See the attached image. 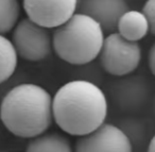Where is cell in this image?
Masks as SVG:
<instances>
[{
    "mask_svg": "<svg viewBox=\"0 0 155 152\" xmlns=\"http://www.w3.org/2000/svg\"><path fill=\"white\" fill-rule=\"evenodd\" d=\"M79 7L80 12L97 20L107 33L116 31L119 18L130 9L127 0H82Z\"/></svg>",
    "mask_w": 155,
    "mask_h": 152,
    "instance_id": "obj_8",
    "label": "cell"
},
{
    "mask_svg": "<svg viewBox=\"0 0 155 152\" xmlns=\"http://www.w3.org/2000/svg\"><path fill=\"white\" fill-rule=\"evenodd\" d=\"M141 11L148 18L150 33L155 36V0H146Z\"/></svg>",
    "mask_w": 155,
    "mask_h": 152,
    "instance_id": "obj_14",
    "label": "cell"
},
{
    "mask_svg": "<svg viewBox=\"0 0 155 152\" xmlns=\"http://www.w3.org/2000/svg\"><path fill=\"white\" fill-rule=\"evenodd\" d=\"M105 32L93 17L75 12L54 29L52 47L55 54L71 65H86L99 56Z\"/></svg>",
    "mask_w": 155,
    "mask_h": 152,
    "instance_id": "obj_3",
    "label": "cell"
},
{
    "mask_svg": "<svg viewBox=\"0 0 155 152\" xmlns=\"http://www.w3.org/2000/svg\"><path fill=\"white\" fill-rule=\"evenodd\" d=\"M0 119L10 133L20 138L43 134L53 122L52 95L38 84H18L3 97Z\"/></svg>",
    "mask_w": 155,
    "mask_h": 152,
    "instance_id": "obj_2",
    "label": "cell"
},
{
    "mask_svg": "<svg viewBox=\"0 0 155 152\" xmlns=\"http://www.w3.org/2000/svg\"><path fill=\"white\" fill-rule=\"evenodd\" d=\"M147 152H155V134L150 139V143L148 145V150Z\"/></svg>",
    "mask_w": 155,
    "mask_h": 152,
    "instance_id": "obj_16",
    "label": "cell"
},
{
    "mask_svg": "<svg viewBox=\"0 0 155 152\" xmlns=\"http://www.w3.org/2000/svg\"><path fill=\"white\" fill-rule=\"evenodd\" d=\"M73 152H133V144L120 127L104 122L88 134L79 136Z\"/></svg>",
    "mask_w": 155,
    "mask_h": 152,
    "instance_id": "obj_6",
    "label": "cell"
},
{
    "mask_svg": "<svg viewBox=\"0 0 155 152\" xmlns=\"http://www.w3.org/2000/svg\"><path fill=\"white\" fill-rule=\"evenodd\" d=\"M26 152H73L69 139L60 133H43L31 138Z\"/></svg>",
    "mask_w": 155,
    "mask_h": 152,
    "instance_id": "obj_11",
    "label": "cell"
},
{
    "mask_svg": "<svg viewBox=\"0 0 155 152\" xmlns=\"http://www.w3.org/2000/svg\"><path fill=\"white\" fill-rule=\"evenodd\" d=\"M117 85L115 96L121 106L133 109L143 103L147 97V84L140 78L131 77Z\"/></svg>",
    "mask_w": 155,
    "mask_h": 152,
    "instance_id": "obj_10",
    "label": "cell"
},
{
    "mask_svg": "<svg viewBox=\"0 0 155 152\" xmlns=\"http://www.w3.org/2000/svg\"><path fill=\"white\" fill-rule=\"evenodd\" d=\"M19 0H0V34L11 32L19 22Z\"/></svg>",
    "mask_w": 155,
    "mask_h": 152,
    "instance_id": "obj_13",
    "label": "cell"
},
{
    "mask_svg": "<svg viewBox=\"0 0 155 152\" xmlns=\"http://www.w3.org/2000/svg\"><path fill=\"white\" fill-rule=\"evenodd\" d=\"M142 50L138 42H131L118 32L105 35L98 58L102 68L114 77H125L133 73L141 62Z\"/></svg>",
    "mask_w": 155,
    "mask_h": 152,
    "instance_id": "obj_4",
    "label": "cell"
},
{
    "mask_svg": "<svg viewBox=\"0 0 155 152\" xmlns=\"http://www.w3.org/2000/svg\"><path fill=\"white\" fill-rule=\"evenodd\" d=\"M116 32L127 41L139 43L150 33V25L142 11L129 9L119 18Z\"/></svg>",
    "mask_w": 155,
    "mask_h": 152,
    "instance_id": "obj_9",
    "label": "cell"
},
{
    "mask_svg": "<svg viewBox=\"0 0 155 152\" xmlns=\"http://www.w3.org/2000/svg\"><path fill=\"white\" fill-rule=\"evenodd\" d=\"M80 0H22L27 17L47 29H55L68 20Z\"/></svg>",
    "mask_w": 155,
    "mask_h": 152,
    "instance_id": "obj_7",
    "label": "cell"
},
{
    "mask_svg": "<svg viewBox=\"0 0 155 152\" xmlns=\"http://www.w3.org/2000/svg\"><path fill=\"white\" fill-rule=\"evenodd\" d=\"M53 121L66 134L82 136L105 122L108 102L100 86L87 80L63 84L52 96Z\"/></svg>",
    "mask_w": 155,
    "mask_h": 152,
    "instance_id": "obj_1",
    "label": "cell"
},
{
    "mask_svg": "<svg viewBox=\"0 0 155 152\" xmlns=\"http://www.w3.org/2000/svg\"><path fill=\"white\" fill-rule=\"evenodd\" d=\"M18 64V54L13 43L5 34H0V84L14 75Z\"/></svg>",
    "mask_w": 155,
    "mask_h": 152,
    "instance_id": "obj_12",
    "label": "cell"
},
{
    "mask_svg": "<svg viewBox=\"0 0 155 152\" xmlns=\"http://www.w3.org/2000/svg\"><path fill=\"white\" fill-rule=\"evenodd\" d=\"M49 30L28 17L19 20L14 27L11 39L18 58L29 62L47 59L53 50Z\"/></svg>",
    "mask_w": 155,
    "mask_h": 152,
    "instance_id": "obj_5",
    "label": "cell"
},
{
    "mask_svg": "<svg viewBox=\"0 0 155 152\" xmlns=\"http://www.w3.org/2000/svg\"><path fill=\"white\" fill-rule=\"evenodd\" d=\"M148 65L151 73L155 77V43L151 46L148 54Z\"/></svg>",
    "mask_w": 155,
    "mask_h": 152,
    "instance_id": "obj_15",
    "label": "cell"
}]
</instances>
